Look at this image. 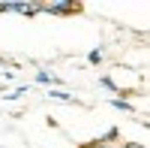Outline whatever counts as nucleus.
<instances>
[{"label": "nucleus", "mask_w": 150, "mask_h": 148, "mask_svg": "<svg viewBox=\"0 0 150 148\" xmlns=\"http://www.w3.org/2000/svg\"><path fill=\"white\" fill-rule=\"evenodd\" d=\"M42 12H48V15H75V12H81V3H72V0H48V3H42Z\"/></svg>", "instance_id": "f257e3e1"}, {"label": "nucleus", "mask_w": 150, "mask_h": 148, "mask_svg": "<svg viewBox=\"0 0 150 148\" xmlns=\"http://www.w3.org/2000/svg\"><path fill=\"white\" fill-rule=\"evenodd\" d=\"M48 100H60V103H75V97H72L69 91H63V88H51V91H48Z\"/></svg>", "instance_id": "f03ea898"}, {"label": "nucleus", "mask_w": 150, "mask_h": 148, "mask_svg": "<svg viewBox=\"0 0 150 148\" xmlns=\"http://www.w3.org/2000/svg\"><path fill=\"white\" fill-rule=\"evenodd\" d=\"M36 82H39V85H57L60 79H57V76H51L48 70H39V73H36Z\"/></svg>", "instance_id": "7ed1b4c3"}, {"label": "nucleus", "mask_w": 150, "mask_h": 148, "mask_svg": "<svg viewBox=\"0 0 150 148\" xmlns=\"http://www.w3.org/2000/svg\"><path fill=\"white\" fill-rule=\"evenodd\" d=\"M111 106L120 109V112H135V106H132L129 100H120V97H111Z\"/></svg>", "instance_id": "20e7f679"}, {"label": "nucleus", "mask_w": 150, "mask_h": 148, "mask_svg": "<svg viewBox=\"0 0 150 148\" xmlns=\"http://www.w3.org/2000/svg\"><path fill=\"white\" fill-rule=\"evenodd\" d=\"M24 94H27V85H18L15 91H6L3 94V100H18V97H24Z\"/></svg>", "instance_id": "39448f33"}, {"label": "nucleus", "mask_w": 150, "mask_h": 148, "mask_svg": "<svg viewBox=\"0 0 150 148\" xmlns=\"http://www.w3.org/2000/svg\"><path fill=\"white\" fill-rule=\"evenodd\" d=\"M114 139H120V130H117V127H111L108 133H102V136H99V142H105V145H111Z\"/></svg>", "instance_id": "423d86ee"}, {"label": "nucleus", "mask_w": 150, "mask_h": 148, "mask_svg": "<svg viewBox=\"0 0 150 148\" xmlns=\"http://www.w3.org/2000/svg\"><path fill=\"white\" fill-rule=\"evenodd\" d=\"M87 60H90L93 67H96V64H102V48H93V52L87 55Z\"/></svg>", "instance_id": "0eeeda50"}, {"label": "nucleus", "mask_w": 150, "mask_h": 148, "mask_svg": "<svg viewBox=\"0 0 150 148\" xmlns=\"http://www.w3.org/2000/svg\"><path fill=\"white\" fill-rule=\"evenodd\" d=\"M81 148H114V145H105V142H99V139H93V142H87V145H81Z\"/></svg>", "instance_id": "6e6552de"}, {"label": "nucleus", "mask_w": 150, "mask_h": 148, "mask_svg": "<svg viewBox=\"0 0 150 148\" xmlns=\"http://www.w3.org/2000/svg\"><path fill=\"white\" fill-rule=\"evenodd\" d=\"M120 148H147V145H141V142H123Z\"/></svg>", "instance_id": "1a4fd4ad"}]
</instances>
